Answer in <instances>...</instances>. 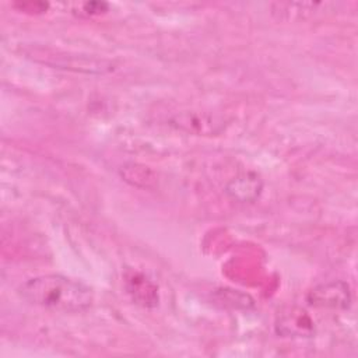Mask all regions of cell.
I'll list each match as a JSON object with an SVG mask.
<instances>
[{
	"mask_svg": "<svg viewBox=\"0 0 358 358\" xmlns=\"http://www.w3.org/2000/svg\"><path fill=\"white\" fill-rule=\"evenodd\" d=\"M18 294L31 305L63 313L87 310L94 302L91 287L62 274L28 278L18 287Z\"/></svg>",
	"mask_w": 358,
	"mask_h": 358,
	"instance_id": "1",
	"label": "cell"
},
{
	"mask_svg": "<svg viewBox=\"0 0 358 358\" xmlns=\"http://www.w3.org/2000/svg\"><path fill=\"white\" fill-rule=\"evenodd\" d=\"M25 55L35 62L50 66L53 69L70 70L85 74H106L115 70V63L105 57H96L91 55H78L70 52H62L48 48H29Z\"/></svg>",
	"mask_w": 358,
	"mask_h": 358,
	"instance_id": "2",
	"label": "cell"
},
{
	"mask_svg": "<svg viewBox=\"0 0 358 358\" xmlns=\"http://www.w3.org/2000/svg\"><path fill=\"white\" fill-rule=\"evenodd\" d=\"M309 305L327 309H347L351 303L350 287L344 281H329L312 288L306 296Z\"/></svg>",
	"mask_w": 358,
	"mask_h": 358,
	"instance_id": "3",
	"label": "cell"
},
{
	"mask_svg": "<svg viewBox=\"0 0 358 358\" xmlns=\"http://www.w3.org/2000/svg\"><path fill=\"white\" fill-rule=\"evenodd\" d=\"M275 331L284 337H310L315 333V326L303 309L289 308L278 315Z\"/></svg>",
	"mask_w": 358,
	"mask_h": 358,
	"instance_id": "4",
	"label": "cell"
},
{
	"mask_svg": "<svg viewBox=\"0 0 358 358\" xmlns=\"http://www.w3.org/2000/svg\"><path fill=\"white\" fill-rule=\"evenodd\" d=\"M124 284L127 292L136 303L144 308L158 305V288L144 274L138 271H129L124 275Z\"/></svg>",
	"mask_w": 358,
	"mask_h": 358,
	"instance_id": "5",
	"label": "cell"
},
{
	"mask_svg": "<svg viewBox=\"0 0 358 358\" xmlns=\"http://www.w3.org/2000/svg\"><path fill=\"white\" fill-rule=\"evenodd\" d=\"M262 187H263V183L257 175L246 173V175L238 176L236 179H232L227 185L225 190L234 200L246 203V201H255L260 196Z\"/></svg>",
	"mask_w": 358,
	"mask_h": 358,
	"instance_id": "6",
	"label": "cell"
},
{
	"mask_svg": "<svg viewBox=\"0 0 358 358\" xmlns=\"http://www.w3.org/2000/svg\"><path fill=\"white\" fill-rule=\"evenodd\" d=\"M103 8H108L106 3H85L84 4V13L88 14V15L101 14V13H103L102 11Z\"/></svg>",
	"mask_w": 358,
	"mask_h": 358,
	"instance_id": "7",
	"label": "cell"
}]
</instances>
